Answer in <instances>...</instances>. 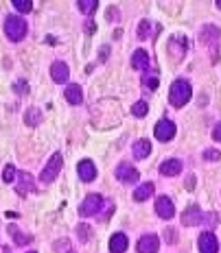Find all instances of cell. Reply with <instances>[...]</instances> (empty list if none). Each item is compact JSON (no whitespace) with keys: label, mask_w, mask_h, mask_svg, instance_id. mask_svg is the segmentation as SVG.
<instances>
[{"label":"cell","mask_w":221,"mask_h":253,"mask_svg":"<svg viewBox=\"0 0 221 253\" xmlns=\"http://www.w3.org/2000/svg\"><path fill=\"white\" fill-rule=\"evenodd\" d=\"M193 96V89H191V83L186 79H177L175 83L171 85V92H169V101L173 107H184Z\"/></svg>","instance_id":"1"},{"label":"cell","mask_w":221,"mask_h":253,"mask_svg":"<svg viewBox=\"0 0 221 253\" xmlns=\"http://www.w3.org/2000/svg\"><path fill=\"white\" fill-rule=\"evenodd\" d=\"M26 22L20 15H9L7 20H4V33H7V38L11 42H20L26 38Z\"/></svg>","instance_id":"2"},{"label":"cell","mask_w":221,"mask_h":253,"mask_svg":"<svg viewBox=\"0 0 221 253\" xmlns=\"http://www.w3.org/2000/svg\"><path fill=\"white\" fill-rule=\"evenodd\" d=\"M61 166H64V160H61L59 153L51 155L49 164H46V166H44V170L40 172V181H42V183H51V181H55V177L59 175Z\"/></svg>","instance_id":"3"},{"label":"cell","mask_w":221,"mask_h":253,"mask_svg":"<svg viewBox=\"0 0 221 253\" xmlns=\"http://www.w3.org/2000/svg\"><path fill=\"white\" fill-rule=\"evenodd\" d=\"M101 205H103V197H101V194H88V197L83 199L79 212H81V216H86V218H88V216H97L99 210H101Z\"/></svg>","instance_id":"4"},{"label":"cell","mask_w":221,"mask_h":253,"mask_svg":"<svg viewBox=\"0 0 221 253\" xmlns=\"http://www.w3.org/2000/svg\"><path fill=\"white\" fill-rule=\"evenodd\" d=\"M199 223H204L202 210H199L197 203H191L182 212V225H186V227H193V225H199Z\"/></svg>","instance_id":"5"},{"label":"cell","mask_w":221,"mask_h":253,"mask_svg":"<svg viewBox=\"0 0 221 253\" xmlns=\"http://www.w3.org/2000/svg\"><path fill=\"white\" fill-rule=\"evenodd\" d=\"M173 135H175V123L169 118H162L160 123L156 125V138L160 142H169V140H173Z\"/></svg>","instance_id":"6"},{"label":"cell","mask_w":221,"mask_h":253,"mask_svg":"<svg viewBox=\"0 0 221 253\" xmlns=\"http://www.w3.org/2000/svg\"><path fill=\"white\" fill-rule=\"evenodd\" d=\"M116 179L123 183H136L138 181V170L131 164H127V162H120L116 166Z\"/></svg>","instance_id":"7"},{"label":"cell","mask_w":221,"mask_h":253,"mask_svg":"<svg viewBox=\"0 0 221 253\" xmlns=\"http://www.w3.org/2000/svg\"><path fill=\"white\" fill-rule=\"evenodd\" d=\"M197 245H199V253H217V249H219L217 238H215L213 231H204V234L199 236Z\"/></svg>","instance_id":"8"},{"label":"cell","mask_w":221,"mask_h":253,"mask_svg":"<svg viewBox=\"0 0 221 253\" xmlns=\"http://www.w3.org/2000/svg\"><path fill=\"white\" fill-rule=\"evenodd\" d=\"M186 52V38L184 35H173L169 40V55L173 59H182Z\"/></svg>","instance_id":"9"},{"label":"cell","mask_w":221,"mask_h":253,"mask_svg":"<svg viewBox=\"0 0 221 253\" xmlns=\"http://www.w3.org/2000/svg\"><path fill=\"white\" fill-rule=\"evenodd\" d=\"M156 212H158V216H160V218H173V216H175V205H173V201L169 197H160L156 201Z\"/></svg>","instance_id":"10"},{"label":"cell","mask_w":221,"mask_h":253,"mask_svg":"<svg viewBox=\"0 0 221 253\" xmlns=\"http://www.w3.org/2000/svg\"><path fill=\"white\" fill-rule=\"evenodd\" d=\"M160 247V238L156 234H147L138 240V253H158Z\"/></svg>","instance_id":"11"},{"label":"cell","mask_w":221,"mask_h":253,"mask_svg":"<svg viewBox=\"0 0 221 253\" xmlns=\"http://www.w3.org/2000/svg\"><path fill=\"white\" fill-rule=\"evenodd\" d=\"M127 247H129V238L123 231H118V234H114L112 238H110V251L112 253H125Z\"/></svg>","instance_id":"12"},{"label":"cell","mask_w":221,"mask_h":253,"mask_svg":"<svg viewBox=\"0 0 221 253\" xmlns=\"http://www.w3.org/2000/svg\"><path fill=\"white\" fill-rule=\"evenodd\" d=\"M51 77L55 83H66L68 77H70V70H68V66L64 61H55L51 66Z\"/></svg>","instance_id":"13"},{"label":"cell","mask_w":221,"mask_h":253,"mask_svg":"<svg viewBox=\"0 0 221 253\" xmlns=\"http://www.w3.org/2000/svg\"><path fill=\"white\" fill-rule=\"evenodd\" d=\"M77 170H79V177H81V181H94V179H97V168H94V164H92L90 160L79 162Z\"/></svg>","instance_id":"14"},{"label":"cell","mask_w":221,"mask_h":253,"mask_svg":"<svg viewBox=\"0 0 221 253\" xmlns=\"http://www.w3.org/2000/svg\"><path fill=\"white\" fill-rule=\"evenodd\" d=\"M149 63H151V59H149V52L147 50H136L134 55H131V66L136 68V70H149Z\"/></svg>","instance_id":"15"},{"label":"cell","mask_w":221,"mask_h":253,"mask_svg":"<svg viewBox=\"0 0 221 253\" xmlns=\"http://www.w3.org/2000/svg\"><path fill=\"white\" fill-rule=\"evenodd\" d=\"M182 172V162L180 160H166L160 164V175L165 177H175Z\"/></svg>","instance_id":"16"},{"label":"cell","mask_w":221,"mask_h":253,"mask_svg":"<svg viewBox=\"0 0 221 253\" xmlns=\"http://www.w3.org/2000/svg\"><path fill=\"white\" fill-rule=\"evenodd\" d=\"M18 194L20 197H24V194H29L31 190H35V179L29 175V172H20V177H18Z\"/></svg>","instance_id":"17"},{"label":"cell","mask_w":221,"mask_h":253,"mask_svg":"<svg viewBox=\"0 0 221 253\" xmlns=\"http://www.w3.org/2000/svg\"><path fill=\"white\" fill-rule=\"evenodd\" d=\"M134 157L136 160H145V157H149V153H151V142L149 140H138V142H134Z\"/></svg>","instance_id":"18"},{"label":"cell","mask_w":221,"mask_h":253,"mask_svg":"<svg viewBox=\"0 0 221 253\" xmlns=\"http://www.w3.org/2000/svg\"><path fill=\"white\" fill-rule=\"evenodd\" d=\"M66 101L70 103V105H79L83 101V96H81V87L77 85V83H72V85H68L66 87Z\"/></svg>","instance_id":"19"},{"label":"cell","mask_w":221,"mask_h":253,"mask_svg":"<svg viewBox=\"0 0 221 253\" xmlns=\"http://www.w3.org/2000/svg\"><path fill=\"white\" fill-rule=\"evenodd\" d=\"M151 194H154V183H143V186H138L134 190L136 201H145V199H149Z\"/></svg>","instance_id":"20"},{"label":"cell","mask_w":221,"mask_h":253,"mask_svg":"<svg viewBox=\"0 0 221 253\" xmlns=\"http://www.w3.org/2000/svg\"><path fill=\"white\" fill-rule=\"evenodd\" d=\"M77 238L81 240V242H88V240L92 238V229L88 227L86 223H79L77 225Z\"/></svg>","instance_id":"21"},{"label":"cell","mask_w":221,"mask_h":253,"mask_svg":"<svg viewBox=\"0 0 221 253\" xmlns=\"http://www.w3.org/2000/svg\"><path fill=\"white\" fill-rule=\"evenodd\" d=\"M9 231H11V234H13V242H15V245H29V242L33 240V238H31V236H26V234H20V231L15 229L13 225H11V227H9Z\"/></svg>","instance_id":"22"},{"label":"cell","mask_w":221,"mask_h":253,"mask_svg":"<svg viewBox=\"0 0 221 253\" xmlns=\"http://www.w3.org/2000/svg\"><path fill=\"white\" fill-rule=\"evenodd\" d=\"M24 120H26V125L35 126V125L40 123V109H35V107L26 109V116H24Z\"/></svg>","instance_id":"23"},{"label":"cell","mask_w":221,"mask_h":253,"mask_svg":"<svg viewBox=\"0 0 221 253\" xmlns=\"http://www.w3.org/2000/svg\"><path fill=\"white\" fill-rule=\"evenodd\" d=\"M13 7L18 9L20 13H31L33 11V2H31V0H13Z\"/></svg>","instance_id":"24"},{"label":"cell","mask_w":221,"mask_h":253,"mask_svg":"<svg viewBox=\"0 0 221 253\" xmlns=\"http://www.w3.org/2000/svg\"><path fill=\"white\" fill-rule=\"evenodd\" d=\"M97 4H99L97 0H79V2H77V7L81 9L83 13H92L94 9H97Z\"/></svg>","instance_id":"25"},{"label":"cell","mask_w":221,"mask_h":253,"mask_svg":"<svg viewBox=\"0 0 221 253\" xmlns=\"http://www.w3.org/2000/svg\"><path fill=\"white\" fill-rule=\"evenodd\" d=\"M149 112V105H147L145 101H138V103H134V107H131V114L134 116H138V118H143V116Z\"/></svg>","instance_id":"26"},{"label":"cell","mask_w":221,"mask_h":253,"mask_svg":"<svg viewBox=\"0 0 221 253\" xmlns=\"http://www.w3.org/2000/svg\"><path fill=\"white\" fill-rule=\"evenodd\" d=\"M204 223H206L210 229H215L219 225V214L217 212H208L206 216H204Z\"/></svg>","instance_id":"27"},{"label":"cell","mask_w":221,"mask_h":253,"mask_svg":"<svg viewBox=\"0 0 221 253\" xmlns=\"http://www.w3.org/2000/svg\"><path fill=\"white\" fill-rule=\"evenodd\" d=\"M151 35V24L147 22V20H143V22L138 24V38H143V40H147Z\"/></svg>","instance_id":"28"},{"label":"cell","mask_w":221,"mask_h":253,"mask_svg":"<svg viewBox=\"0 0 221 253\" xmlns=\"http://www.w3.org/2000/svg\"><path fill=\"white\" fill-rule=\"evenodd\" d=\"M13 179H15V166L13 164H7V166H4V172H2V181L11 183Z\"/></svg>","instance_id":"29"},{"label":"cell","mask_w":221,"mask_h":253,"mask_svg":"<svg viewBox=\"0 0 221 253\" xmlns=\"http://www.w3.org/2000/svg\"><path fill=\"white\" fill-rule=\"evenodd\" d=\"M204 160L206 162H217V160H221V153L217 149H208V151H204Z\"/></svg>","instance_id":"30"},{"label":"cell","mask_w":221,"mask_h":253,"mask_svg":"<svg viewBox=\"0 0 221 253\" xmlns=\"http://www.w3.org/2000/svg\"><path fill=\"white\" fill-rule=\"evenodd\" d=\"M13 89H15L18 94H26V92H29V85H26L24 79H20V81H15V83H13Z\"/></svg>","instance_id":"31"},{"label":"cell","mask_w":221,"mask_h":253,"mask_svg":"<svg viewBox=\"0 0 221 253\" xmlns=\"http://www.w3.org/2000/svg\"><path fill=\"white\" fill-rule=\"evenodd\" d=\"M145 85L149 87V89H156L158 85H160V81H158V77H147L145 79Z\"/></svg>","instance_id":"32"},{"label":"cell","mask_w":221,"mask_h":253,"mask_svg":"<svg viewBox=\"0 0 221 253\" xmlns=\"http://www.w3.org/2000/svg\"><path fill=\"white\" fill-rule=\"evenodd\" d=\"M112 212H114V203H112V201H108V208H105V212L101 214V218H103V220H108L110 216H112Z\"/></svg>","instance_id":"33"},{"label":"cell","mask_w":221,"mask_h":253,"mask_svg":"<svg viewBox=\"0 0 221 253\" xmlns=\"http://www.w3.org/2000/svg\"><path fill=\"white\" fill-rule=\"evenodd\" d=\"M165 236H166V242H169V245L175 242V231H173V229H165Z\"/></svg>","instance_id":"34"},{"label":"cell","mask_w":221,"mask_h":253,"mask_svg":"<svg viewBox=\"0 0 221 253\" xmlns=\"http://www.w3.org/2000/svg\"><path fill=\"white\" fill-rule=\"evenodd\" d=\"M213 138L217 140V142H221V123H219V125L213 129Z\"/></svg>","instance_id":"35"},{"label":"cell","mask_w":221,"mask_h":253,"mask_svg":"<svg viewBox=\"0 0 221 253\" xmlns=\"http://www.w3.org/2000/svg\"><path fill=\"white\" fill-rule=\"evenodd\" d=\"M193 188H195V177L191 175V177L186 179V190H193Z\"/></svg>","instance_id":"36"},{"label":"cell","mask_w":221,"mask_h":253,"mask_svg":"<svg viewBox=\"0 0 221 253\" xmlns=\"http://www.w3.org/2000/svg\"><path fill=\"white\" fill-rule=\"evenodd\" d=\"M94 29H97V26H94V22H88V24H86V31H88V33H94Z\"/></svg>","instance_id":"37"},{"label":"cell","mask_w":221,"mask_h":253,"mask_svg":"<svg viewBox=\"0 0 221 253\" xmlns=\"http://www.w3.org/2000/svg\"><path fill=\"white\" fill-rule=\"evenodd\" d=\"M66 253H77V251H75V249H68V251H66Z\"/></svg>","instance_id":"38"},{"label":"cell","mask_w":221,"mask_h":253,"mask_svg":"<svg viewBox=\"0 0 221 253\" xmlns=\"http://www.w3.org/2000/svg\"><path fill=\"white\" fill-rule=\"evenodd\" d=\"M217 7H219V9H221V0H219V2H217Z\"/></svg>","instance_id":"39"},{"label":"cell","mask_w":221,"mask_h":253,"mask_svg":"<svg viewBox=\"0 0 221 253\" xmlns=\"http://www.w3.org/2000/svg\"><path fill=\"white\" fill-rule=\"evenodd\" d=\"M29 253H35V251H29Z\"/></svg>","instance_id":"40"}]
</instances>
